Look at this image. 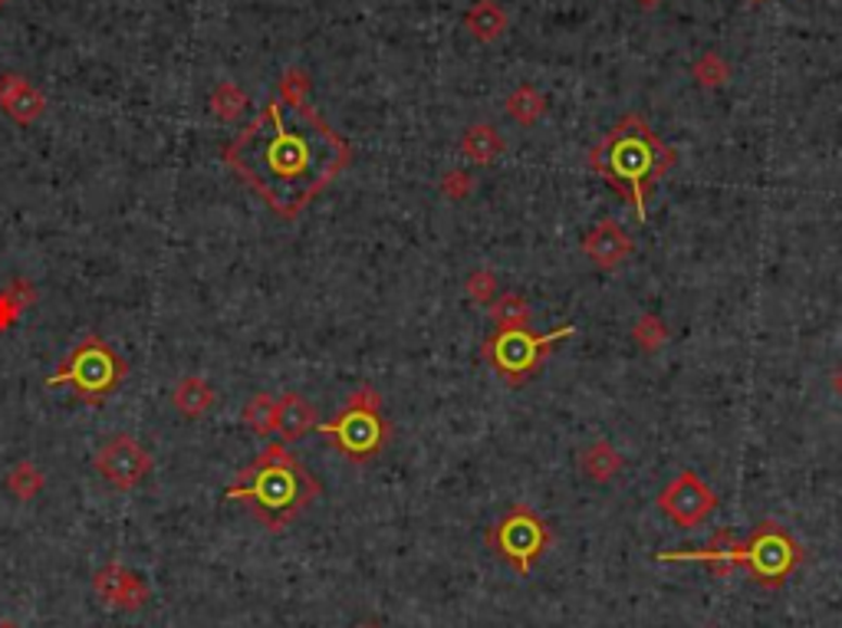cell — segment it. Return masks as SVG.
<instances>
[{"label":"cell","instance_id":"obj_2","mask_svg":"<svg viewBox=\"0 0 842 628\" xmlns=\"http://www.w3.org/2000/svg\"><path fill=\"white\" fill-rule=\"evenodd\" d=\"M675 149H668L652 125L639 115H626L616 129L589 152V168L603 175L606 185L626 198L639 221L649 217L652 188L675 168Z\"/></svg>","mask_w":842,"mask_h":628},{"label":"cell","instance_id":"obj_16","mask_svg":"<svg viewBox=\"0 0 842 628\" xmlns=\"http://www.w3.org/2000/svg\"><path fill=\"white\" fill-rule=\"evenodd\" d=\"M662 560H707L717 573H728L744 563V543H738L731 533H717L714 543L701 553H662Z\"/></svg>","mask_w":842,"mask_h":628},{"label":"cell","instance_id":"obj_10","mask_svg":"<svg viewBox=\"0 0 842 628\" xmlns=\"http://www.w3.org/2000/svg\"><path fill=\"white\" fill-rule=\"evenodd\" d=\"M658 511L681 530L701 527L717 511V493L694 474L681 470L662 493H658Z\"/></svg>","mask_w":842,"mask_h":628},{"label":"cell","instance_id":"obj_1","mask_svg":"<svg viewBox=\"0 0 842 628\" xmlns=\"http://www.w3.org/2000/svg\"><path fill=\"white\" fill-rule=\"evenodd\" d=\"M224 162L277 217L293 221L349 165V146L306 102L274 99L224 149Z\"/></svg>","mask_w":842,"mask_h":628},{"label":"cell","instance_id":"obj_3","mask_svg":"<svg viewBox=\"0 0 842 628\" xmlns=\"http://www.w3.org/2000/svg\"><path fill=\"white\" fill-rule=\"evenodd\" d=\"M319 480L290 454L287 444H267L237 480L224 490L227 500L244 504L267 530H284L319 497Z\"/></svg>","mask_w":842,"mask_h":628},{"label":"cell","instance_id":"obj_7","mask_svg":"<svg viewBox=\"0 0 842 628\" xmlns=\"http://www.w3.org/2000/svg\"><path fill=\"white\" fill-rule=\"evenodd\" d=\"M488 543L501 553V560H507L517 573H530L533 560L550 547V527L530 511V507H514L491 533Z\"/></svg>","mask_w":842,"mask_h":628},{"label":"cell","instance_id":"obj_23","mask_svg":"<svg viewBox=\"0 0 842 628\" xmlns=\"http://www.w3.org/2000/svg\"><path fill=\"white\" fill-rule=\"evenodd\" d=\"M632 339L639 342V349H645V352H658V349L668 342V326H665V319H662V316L645 313V316H639V323L632 326Z\"/></svg>","mask_w":842,"mask_h":628},{"label":"cell","instance_id":"obj_33","mask_svg":"<svg viewBox=\"0 0 842 628\" xmlns=\"http://www.w3.org/2000/svg\"><path fill=\"white\" fill-rule=\"evenodd\" d=\"M642 8H655V4H662V0H639Z\"/></svg>","mask_w":842,"mask_h":628},{"label":"cell","instance_id":"obj_14","mask_svg":"<svg viewBox=\"0 0 842 628\" xmlns=\"http://www.w3.org/2000/svg\"><path fill=\"white\" fill-rule=\"evenodd\" d=\"M316 425H319V415L300 392H287L284 399H277V431L284 435V441H297Z\"/></svg>","mask_w":842,"mask_h":628},{"label":"cell","instance_id":"obj_21","mask_svg":"<svg viewBox=\"0 0 842 628\" xmlns=\"http://www.w3.org/2000/svg\"><path fill=\"white\" fill-rule=\"evenodd\" d=\"M34 300H37L34 287H30V284H21V280H17L14 287H8L4 293H0V332L11 329V326L21 319L24 306L34 303Z\"/></svg>","mask_w":842,"mask_h":628},{"label":"cell","instance_id":"obj_30","mask_svg":"<svg viewBox=\"0 0 842 628\" xmlns=\"http://www.w3.org/2000/svg\"><path fill=\"white\" fill-rule=\"evenodd\" d=\"M306 73H300V70H293V73H287V79H284V89H280V99L284 102H303V96H306Z\"/></svg>","mask_w":842,"mask_h":628},{"label":"cell","instance_id":"obj_29","mask_svg":"<svg viewBox=\"0 0 842 628\" xmlns=\"http://www.w3.org/2000/svg\"><path fill=\"white\" fill-rule=\"evenodd\" d=\"M694 76L701 79V83H707V86H714V83H720V79H725L728 76V66L725 63H720L717 56H704L698 66H694Z\"/></svg>","mask_w":842,"mask_h":628},{"label":"cell","instance_id":"obj_18","mask_svg":"<svg viewBox=\"0 0 842 628\" xmlns=\"http://www.w3.org/2000/svg\"><path fill=\"white\" fill-rule=\"evenodd\" d=\"M461 152L474 162V165H491L501 152H504V142L498 136L494 125H470L464 142H461Z\"/></svg>","mask_w":842,"mask_h":628},{"label":"cell","instance_id":"obj_20","mask_svg":"<svg viewBox=\"0 0 842 628\" xmlns=\"http://www.w3.org/2000/svg\"><path fill=\"white\" fill-rule=\"evenodd\" d=\"M244 422L254 435L271 438L277 431V399L267 392H257L248 405H244Z\"/></svg>","mask_w":842,"mask_h":628},{"label":"cell","instance_id":"obj_27","mask_svg":"<svg viewBox=\"0 0 842 628\" xmlns=\"http://www.w3.org/2000/svg\"><path fill=\"white\" fill-rule=\"evenodd\" d=\"M467 297L474 300V303H480V306H491L494 300H498V277L491 274V271H474L470 277H467Z\"/></svg>","mask_w":842,"mask_h":628},{"label":"cell","instance_id":"obj_31","mask_svg":"<svg viewBox=\"0 0 842 628\" xmlns=\"http://www.w3.org/2000/svg\"><path fill=\"white\" fill-rule=\"evenodd\" d=\"M832 392H835V395L842 399V365H839V368L832 372Z\"/></svg>","mask_w":842,"mask_h":628},{"label":"cell","instance_id":"obj_34","mask_svg":"<svg viewBox=\"0 0 842 628\" xmlns=\"http://www.w3.org/2000/svg\"><path fill=\"white\" fill-rule=\"evenodd\" d=\"M359 628H379V625H359Z\"/></svg>","mask_w":842,"mask_h":628},{"label":"cell","instance_id":"obj_25","mask_svg":"<svg viewBox=\"0 0 842 628\" xmlns=\"http://www.w3.org/2000/svg\"><path fill=\"white\" fill-rule=\"evenodd\" d=\"M244 105H248V96H244V89H237L234 83H221V86L214 89V96H211V109H214L224 122L237 118L240 112H244Z\"/></svg>","mask_w":842,"mask_h":628},{"label":"cell","instance_id":"obj_19","mask_svg":"<svg viewBox=\"0 0 842 628\" xmlns=\"http://www.w3.org/2000/svg\"><path fill=\"white\" fill-rule=\"evenodd\" d=\"M491 313H494V319H498L501 329H530V319H533L530 303H527L520 293H504V297H498V300L491 303Z\"/></svg>","mask_w":842,"mask_h":628},{"label":"cell","instance_id":"obj_12","mask_svg":"<svg viewBox=\"0 0 842 628\" xmlns=\"http://www.w3.org/2000/svg\"><path fill=\"white\" fill-rule=\"evenodd\" d=\"M632 237L619 221H599L586 237H582V254L599 267V271H613L619 264H626L632 258Z\"/></svg>","mask_w":842,"mask_h":628},{"label":"cell","instance_id":"obj_28","mask_svg":"<svg viewBox=\"0 0 842 628\" xmlns=\"http://www.w3.org/2000/svg\"><path fill=\"white\" fill-rule=\"evenodd\" d=\"M441 191H444L451 201H461V198H467V194L474 191V178H470L467 172L454 168V172H448V175L441 178Z\"/></svg>","mask_w":842,"mask_h":628},{"label":"cell","instance_id":"obj_26","mask_svg":"<svg viewBox=\"0 0 842 628\" xmlns=\"http://www.w3.org/2000/svg\"><path fill=\"white\" fill-rule=\"evenodd\" d=\"M507 112H511L517 122L530 125V122H537V118L543 115V96H537L533 89H520V92H514V96L507 99Z\"/></svg>","mask_w":842,"mask_h":628},{"label":"cell","instance_id":"obj_6","mask_svg":"<svg viewBox=\"0 0 842 628\" xmlns=\"http://www.w3.org/2000/svg\"><path fill=\"white\" fill-rule=\"evenodd\" d=\"M576 326H560L553 332H530V329H498L485 342V359L494 365V372L504 382L520 386L540 368V362L553 352L556 342L569 339Z\"/></svg>","mask_w":842,"mask_h":628},{"label":"cell","instance_id":"obj_4","mask_svg":"<svg viewBox=\"0 0 842 628\" xmlns=\"http://www.w3.org/2000/svg\"><path fill=\"white\" fill-rule=\"evenodd\" d=\"M126 375H129V362L102 336L89 332L60 362V368L47 379V389L70 386L83 405H102L118 386L126 382Z\"/></svg>","mask_w":842,"mask_h":628},{"label":"cell","instance_id":"obj_8","mask_svg":"<svg viewBox=\"0 0 842 628\" xmlns=\"http://www.w3.org/2000/svg\"><path fill=\"white\" fill-rule=\"evenodd\" d=\"M800 556L803 553L793 537L777 524H761L744 543V566H751L761 586H780L793 573Z\"/></svg>","mask_w":842,"mask_h":628},{"label":"cell","instance_id":"obj_17","mask_svg":"<svg viewBox=\"0 0 842 628\" xmlns=\"http://www.w3.org/2000/svg\"><path fill=\"white\" fill-rule=\"evenodd\" d=\"M579 470L595 483H606L623 470V454L609 441H592L579 457Z\"/></svg>","mask_w":842,"mask_h":628},{"label":"cell","instance_id":"obj_35","mask_svg":"<svg viewBox=\"0 0 842 628\" xmlns=\"http://www.w3.org/2000/svg\"><path fill=\"white\" fill-rule=\"evenodd\" d=\"M4 4H11V0H0V8H4Z\"/></svg>","mask_w":842,"mask_h":628},{"label":"cell","instance_id":"obj_11","mask_svg":"<svg viewBox=\"0 0 842 628\" xmlns=\"http://www.w3.org/2000/svg\"><path fill=\"white\" fill-rule=\"evenodd\" d=\"M92 589L102 602L118 612H139L149 605V586L123 563H105L92 576Z\"/></svg>","mask_w":842,"mask_h":628},{"label":"cell","instance_id":"obj_13","mask_svg":"<svg viewBox=\"0 0 842 628\" xmlns=\"http://www.w3.org/2000/svg\"><path fill=\"white\" fill-rule=\"evenodd\" d=\"M0 109L17 125H34L47 112V96L21 73H0Z\"/></svg>","mask_w":842,"mask_h":628},{"label":"cell","instance_id":"obj_24","mask_svg":"<svg viewBox=\"0 0 842 628\" xmlns=\"http://www.w3.org/2000/svg\"><path fill=\"white\" fill-rule=\"evenodd\" d=\"M467 27H470L474 37H480V40H494V37H501V30H504V14H501L494 4H477V8L467 14Z\"/></svg>","mask_w":842,"mask_h":628},{"label":"cell","instance_id":"obj_9","mask_svg":"<svg viewBox=\"0 0 842 628\" xmlns=\"http://www.w3.org/2000/svg\"><path fill=\"white\" fill-rule=\"evenodd\" d=\"M92 467L115 490H136L152 474V454L133 435H112L99 444Z\"/></svg>","mask_w":842,"mask_h":628},{"label":"cell","instance_id":"obj_22","mask_svg":"<svg viewBox=\"0 0 842 628\" xmlns=\"http://www.w3.org/2000/svg\"><path fill=\"white\" fill-rule=\"evenodd\" d=\"M4 483H8V490H11L17 500H34V497H40V490H43V474H40L37 464L21 461V464H14V470L8 474Z\"/></svg>","mask_w":842,"mask_h":628},{"label":"cell","instance_id":"obj_32","mask_svg":"<svg viewBox=\"0 0 842 628\" xmlns=\"http://www.w3.org/2000/svg\"><path fill=\"white\" fill-rule=\"evenodd\" d=\"M0 628H21L17 621H11V618H0Z\"/></svg>","mask_w":842,"mask_h":628},{"label":"cell","instance_id":"obj_5","mask_svg":"<svg viewBox=\"0 0 842 628\" xmlns=\"http://www.w3.org/2000/svg\"><path fill=\"white\" fill-rule=\"evenodd\" d=\"M319 435H326L336 451L355 464L376 457L389 441V425L382 418V399L373 386H359L349 395V405L332 418L316 425Z\"/></svg>","mask_w":842,"mask_h":628},{"label":"cell","instance_id":"obj_15","mask_svg":"<svg viewBox=\"0 0 842 628\" xmlns=\"http://www.w3.org/2000/svg\"><path fill=\"white\" fill-rule=\"evenodd\" d=\"M214 402H217L214 389L204 379H198V375H185L172 392V405L181 418H201L204 412L214 409Z\"/></svg>","mask_w":842,"mask_h":628}]
</instances>
